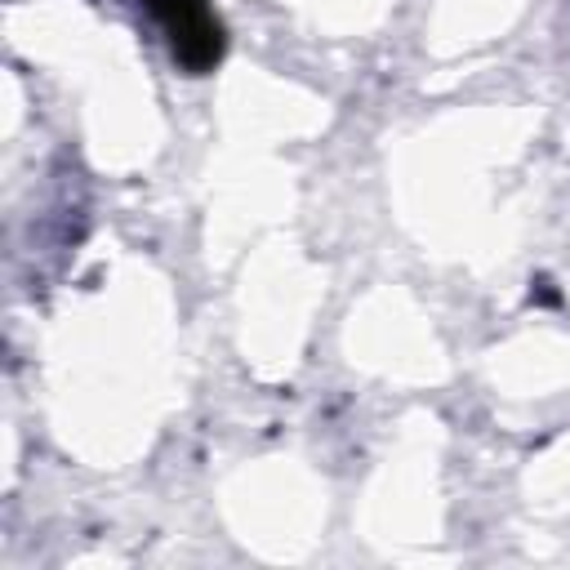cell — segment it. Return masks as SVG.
I'll return each mask as SVG.
<instances>
[{
	"mask_svg": "<svg viewBox=\"0 0 570 570\" xmlns=\"http://www.w3.org/2000/svg\"><path fill=\"white\" fill-rule=\"evenodd\" d=\"M142 4L160 22V31L169 40V53L183 71L205 76L223 62L227 31H223L218 13L209 9V0H142Z\"/></svg>",
	"mask_w": 570,
	"mask_h": 570,
	"instance_id": "6da1fadb",
	"label": "cell"
}]
</instances>
